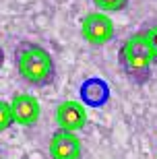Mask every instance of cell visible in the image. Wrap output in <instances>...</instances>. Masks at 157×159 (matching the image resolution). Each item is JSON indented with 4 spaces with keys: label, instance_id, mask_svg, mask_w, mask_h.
<instances>
[{
    "label": "cell",
    "instance_id": "obj_1",
    "mask_svg": "<svg viewBox=\"0 0 157 159\" xmlns=\"http://www.w3.org/2000/svg\"><path fill=\"white\" fill-rule=\"evenodd\" d=\"M17 72L33 87H46L56 81V62L44 46L33 41H21L15 48Z\"/></svg>",
    "mask_w": 157,
    "mask_h": 159
},
{
    "label": "cell",
    "instance_id": "obj_2",
    "mask_svg": "<svg viewBox=\"0 0 157 159\" xmlns=\"http://www.w3.org/2000/svg\"><path fill=\"white\" fill-rule=\"evenodd\" d=\"M118 60H120L122 72L126 75V79L130 83L145 85V83L151 79V66H153V62H155V56H153L151 48L147 43L145 29L132 33V35L120 46Z\"/></svg>",
    "mask_w": 157,
    "mask_h": 159
},
{
    "label": "cell",
    "instance_id": "obj_3",
    "mask_svg": "<svg viewBox=\"0 0 157 159\" xmlns=\"http://www.w3.org/2000/svg\"><path fill=\"white\" fill-rule=\"evenodd\" d=\"M81 35L91 46H105L116 35V25L105 12H89L81 23Z\"/></svg>",
    "mask_w": 157,
    "mask_h": 159
},
{
    "label": "cell",
    "instance_id": "obj_4",
    "mask_svg": "<svg viewBox=\"0 0 157 159\" xmlns=\"http://www.w3.org/2000/svg\"><path fill=\"white\" fill-rule=\"evenodd\" d=\"M50 157L52 159H81L83 157L81 139L70 130L58 128L50 139Z\"/></svg>",
    "mask_w": 157,
    "mask_h": 159
},
{
    "label": "cell",
    "instance_id": "obj_5",
    "mask_svg": "<svg viewBox=\"0 0 157 159\" xmlns=\"http://www.w3.org/2000/svg\"><path fill=\"white\" fill-rule=\"evenodd\" d=\"M56 122H58V128L70 130V132L85 128V124H87L85 103L83 101H75V99H66L62 103H58V107H56Z\"/></svg>",
    "mask_w": 157,
    "mask_h": 159
},
{
    "label": "cell",
    "instance_id": "obj_6",
    "mask_svg": "<svg viewBox=\"0 0 157 159\" xmlns=\"http://www.w3.org/2000/svg\"><path fill=\"white\" fill-rule=\"evenodd\" d=\"M11 110H12V118L15 122L21 126H35L39 120L41 114V106L37 97L29 93H17L11 99Z\"/></svg>",
    "mask_w": 157,
    "mask_h": 159
},
{
    "label": "cell",
    "instance_id": "obj_7",
    "mask_svg": "<svg viewBox=\"0 0 157 159\" xmlns=\"http://www.w3.org/2000/svg\"><path fill=\"white\" fill-rule=\"evenodd\" d=\"M79 93H81L83 103L89 107H101L110 99V87H108V83L104 79H97V77L87 79L81 85Z\"/></svg>",
    "mask_w": 157,
    "mask_h": 159
},
{
    "label": "cell",
    "instance_id": "obj_8",
    "mask_svg": "<svg viewBox=\"0 0 157 159\" xmlns=\"http://www.w3.org/2000/svg\"><path fill=\"white\" fill-rule=\"evenodd\" d=\"M93 4L101 12H118L128 6V0H93Z\"/></svg>",
    "mask_w": 157,
    "mask_h": 159
},
{
    "label": "cell",
    "instance_id": "obj_9",
    "mask_svg": "<svg viewBox=\"0 0 157 159\" xmlns=\"http://www.w3.org/2000/svg\"><path fill=\"white\" fill-rule=\"evenodd\" d=\"M15 124V118H12V110H11V103L0 99V132L8 130Z\"/></svg>",
    "mask_w": 157,
    "mask_h": 159
},
{
    "label": "cell",
    "instance_id": "obj_10",
    "mask_svg": "<svg viewBox=\"0 0 157 159\" xmlns=\"http://www.w3.org/2000/svg\"><path fill=\"white\" fill-rule=\"evenodd\" d=\"M145 37H147V43L151 48L153 56L157 60V25H151V27H147L145 29Z\"/></svg>",
    "mask_w": 157,
    "mask_h": 159
},
{
    "label": "cell",
    "instance_id": "obj_11",
    "mask_svg": "<svg viewBox=\"0 0 157 159\" xmlns=\"http://www.w3.org/2000/svg\"><path fill=\"white\" fill-rule=\"evenodd\" d=\"M2 62H4V50H2V46H0V66H2Z\"/></svg>",
    "mask_w": 157,
    "mask_h": 159
}]
</instances>
